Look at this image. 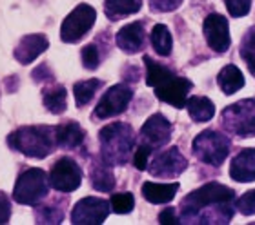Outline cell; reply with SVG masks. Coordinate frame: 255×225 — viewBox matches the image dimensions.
Listing matches in <instances>:
<instances>
[{"mask_svg":"<svg viewBox=\"0 0 255 225\" xmlns=\"http://www.w3.org/2000/svg\"><path fill=\"white\" fill-rule=\"evenodd\" d=\"M7 146L16 152H22L29 158L49 156L57 147L55 127L48 126H24L18 127L7 136Z\"/></svg>","mask_w":255,"mask_h":225,"instance_id":"6da1fadb","label":"cell"},{"mask_svg":"<svg viewBox=\"0 0 255 225\" xmlns=\"http://www.w3.org/2000/svg\"><path fill=\"white\" fill-rule=\"evenodd\" d=\"M101 158L110 165H124L135 147V133L129 124L113 122L99 133Z\"/></svg>","mask_w":255,"mask_h":225,"instance_id":"7a4b0ae2","label":"cell"},{"mask_svg":"<svg viewBox=\"0 0 255 225\" xmlns=\"http://www.w3.org/2000/svg\"><path fill=\"white\" fill-rule=\"evenodd\" d=\"M234 200V191L221 183H206L201 189L190 193L181 204V224H193L197 211L217 204H228Z\"/></svg>","mask_w":255,"mask_h":225,"instance_id":"3957f363","label":"cell"},{"mask_svg":"<svg viewBox=\"0 0 255 225\" xmlns=\"http://www.w3.org/2000/svg\"><path fill=\"white\" fill-rule=\"evenodd\" d=\"M49 174L38 167H29L18 174L13 198L20 205H38L49 193Z\"/></svg>","mask_w":255,"mask_h":225,"instance_id":"277c9868","label":"cell"},{"mask_svg":"<svg viewBox=\"0 0 255 225\" xmlns=\"http://www.w3.org/2000/svg\"><path fill=\"white\" fill-rule=\"evenodd\" d=\"M223 126L226 131L243 138L255 136V100H241L223 111Z\"/></svg>","mask_w":255,"mask_h":225,"instance_id":"5b68a950","label":"cell"},{"mask_svg":"<svg viewBox=\"0 0 255 225\" xmlns=\"http://www.w3.org/2000/svg\"><path fill=\"white\" fill-rule=\"evenodd\" d=\"M230 152V140L219 131H204L193 140V154L201 162L221 165Z\"/></svg>","mask_w":255,"mask_h":225,"instance_id":"8992f818","label":"cell"},{"mask_svg":"<svg viewBox=\"0 0 255 225\" xmlns=\"http://www.w3.org/2000/svg\"><path fill=\"white\" fill-rule=\"evenodd\" d=\"M97 11L90 4H79L66 18L60 26V40L68 44L79 42L84 38L90 29L95 26Z\"/></svg>","mask_w":255,"mask_h":225,"instance_id":"52a82bcc","label":"cell"},{"mask_svg":"<svg viewBox=\"0 0 255 225\" xmlns=\"http://www.w3.org/2000/svg\"><path fill=\"white\" fill-rule=\"evenodd\" d=\"M82 183V169L73 158L62 156L49 171V185L59 193H73Z\"/></svg>","mask_w":255,"mask_h":225,"instance_id":"ba28073f","label":"cell"},{"mask_svg":"<svg viewBox=\"0 0 255 225\" xmlns=\"http://www.w3.org/2000/svg\"><path fill=\"white\" fill-rule=\"evenodd\" d=\"M133 98V91L129 85L126 84H117L112 85L106 93L102 94V98L99 100L95 111H93V118L99 120H106V118H113V116L123 115L128 109V105Z\"/></svg>","mask_w":255,"mask_h":225,"instance_id":"9c48e42d","label":"cell"},{"mask_svg":"<svg viewBox=\"0 0 255 225\" xmlns=\"http://www.w3.org/2000/svg\"><path fill=\"white\" fill-rule=\"evenodd\" d=\"M112 211V204L108 200L88 196L77 202L71 211V224L77 225H101Z\"/></svg>","mask_w":255,"mask_h":225,"instance_id":"30bf717a","label":"cell"},{"mask_svg":"<svg viewBox=\"0 0 255 225\" xmlns=\"http://www.w3.org/2000/svg\"><path fill=\"white\" fill-rule=\"evenodd\" d=\"M186 158L182 156L177 147H168L149 160L148 169L149 174L155 178H175L186 169Z\"/></svg>","mask_w":255,"mask_h":225,"instance_id":"8fae6325","label":"cell"},{"mask_svg":"<svg viewBox=\"0 0 255 225\" xmlns=\"http://www.w3.org/2000/svg\"><path fill=\"white\" fill-rule=\"evenodd\" d=\"M171 131H173V127L168 120H166L164 116L157 113V115L149 116L146 124L142 126L138 136H140V144H146V146L153 147H164L171 138Z\"/></svg>","mask_w":255,"mask_h":225,"instance_id":"7c38bea8","label":"cell"},{"mask_svg":"<svg viewBox=\"0 0 255 225\" xmlns=\"http://www.w3.org/2000/svg\"><path fill=\"white\" fill-rule=\"evenodd\" d=\"M204 37H206L208 46L212 47L215 53L228 51L230 44V27L228 20L219 13H212L204 20Z\"/></svg>","mask_w":255,"mask_h":225,"instance_id":"4fadbf2b","label":"cell"},{"mask_svg":"<svg viewBox=\"0 0 255 225\" xmlns=\"http://www.w3.org/2000/svg\"><path fill=\"white\" fill-rule=\"evenodd\" d=\"M191 87H193V84L188 78L173 75L164 84L155 87V94H157V98L166 102V104L173 105V107H182V105H186V98Z\"/></svg>","mask_w":255,"mask_h":225,"instance_id":"5bb4252c","label":"cell"},{"mask_svg":"<svg viewBox=\"0 0 255 225\" xmlns=\"http://www.w3.org/2000/svg\"><path fill=\"white\" fill-rule=\"evenodd\" d=\"M48 47L49 42L48 38H46V35H42V33H33V35H26V37L20 38V42L16 44L13 55H15V58L22 66H27L33 60H37Z\"/></svg>","mask_w":255,"mask_h":225,"instance_id":"9a60e30c","label":"cell"},{"mask_svg":"<svg viewBox=\"0 0 255 225\" xmlns=\"http://www.w3.org/2000/svg\"><path fill=\"white\" fill-rule=\"evenodd\" d=\"M117 46L128 55H135V53L142 51L144 44H146V33H144L142 22H131L124 26L117 33Z\"/></svg>","mask_w":255,"mask_h":225,"instance_id":"2e32d148","label":"cell"},{"mask_svg":"<svg viewBox=\"0 0 255 225\" xmlns=\"http://www.w3.org/2000/svg\"><path fill=\"white\" fill-rule=\"evenodd\" d=\"M230 176L235 182H254L255 180V149L241 151L232 162Z\"/></svg>","mask_w":255,"mask_h":225,"instance_id":"e0dca14e","label":"cell"},{"mask_svg":"<svg viewBox=\"0 0 255 225\" xmlns=\"http://www.w3.org/2000/svg\"><path fill=\"white\" fill-rule=\"evenodd\" d=\"M55 136H57V146L62 149H77L84 142V129L80 124L73 120H66L55 127Z\"/></svg>","mask_w":255,"mask_h":225,"instance_id":"ac0fdd59","label":"cell"},{"mask_svg":"<svg viewBox=\"0 0 255 225\" xmlns=\"http://www.w3.org/2000/svg\"><path fill=\"white\" fill-rule=\"evenodd\" d=\"M179 191V183H155V182H144L142 183V196L148 200L149 204H170L175 198Z\"/></svg>","mask_w":255,"mask_h":225,"instance_id":"d6986e66","label":"cell"},{"mask_svg":"<svg viewBox=\"0 0 255 225\" xmlns=\"http://www.w3.org/2000/svg\"><path fill=\"white\" fill-rule=\"evenodd\" d=\"M91 183L97 191L101 193H110L115 189V176L113 171L110 167V163H106L104 160H95L91 163Z\"/></svg>","mask_w":255,"mask_h":225,"instance_id":"ffe728a7","label":"cell"},{"mask_svg":"<svg viewBox=\"0 0 255 225\" xmlns=\"http://www.w3.org/2000/svg\"><path fill=\"white\" fill-rule=\"evenodd\" d=\"M142 7V0H104V13L112 20L135 15Z\"/></svg>","mask_w":255,"mask_h":225,"instance_id":"44dd1931","label":"cell"},{"mask_svg":"<svg viewBox=\"0 0 255 225\" xmlns=\"http://www.w3.org/2000/svg\"><path fill=\"white\" fill-rule=\"evenodd\" d=\"M42 102L46 105V109L53 115H60L68 107V93L64 85H51L42 91Z\"/></svg>","mask_w":255,"mask_h":225,"instance_id":"7402d4cb","label":"cell"},{"mask_svg":"<svg viewBox=\"0 0 255 225\" xmlns=\"http://www.w3.org/2000/svg\"><path fill=\"white\" fill-rule=\"evenodd\" d=\"M217 82L221 85V89L226 94H234L245 85V76L241 73V69L234 64H230L226 68H223V71L219 73Z\"/></svg>","mask_w":255,"mask_h":225,"instance_id":"603a6c76","label":"cell"},{"mask_svg":"<svg viewBox=\"0 0 255 225\" xmlns=\"http://www.w3.org/2000/svg\"><path fill=\"white\" fill-rule=\"evenodd\" d=\"M186 109L195 122H208V120H212L213 115H215L213 102L204 98V96H191V98H188Z\"/></svg>","mask_w":255,"mask_h":225,"instance_id":"cb8c5ba5","label":"cell"},{"mask_svg":"<svg viewBox=\"0 0 255 225\" xmlns=\"http://www.w3.org/2000/svg\"><path fill=\"white\" fill-rule=\"evenodd\" d=\"M144 64H146V84L149 85V87H159L160 84H164L166 80H170L171 76H173V71L168 68H164V66H160L159 62H155V60H151V58L146 55V57L142 58Z\"/></svg>","mask_w":255,"mask_h":225,"instance_id":"d4e9b609","label":"cell"},{"mask_svg":"<svg viewBox=\"0 0 255 225\" xmlns=\"http://www.w3.org/2000/svg\"><path fill=\"white\" fill-rule=\"evenodd\" d=\"M151 47L155 49L157 55L160 57H168L173 47V40H171V33L164 24H157L151 31Z\"/></svg>","mask_w":255,"mask_h":225,"instance_id":"484cf974","label":"cell"},{"mask_svg":"<svg viewBox=\"0 0 255 225\" xmlns=\"http://www.w3.org/2000/svg\"><path fill=\"white\" fill-rule=\"evenodd\" d=\"M102 85H104V82H102V80H97V78L77 82L73 87L77 105H79V107H84L86 104H90L91 100H93V96H95V93L101 89Z\"/></svg>","mask_w":255,"mask_h":225,"instance_id":"4316f807","label":"cell"},{"mask_svg":"<svg viewBox=\"0 0 255 225\" xmlns=\"http://www.w3.org/2000/svg\"><path fill=\"white\" fill-rule=\"evenodd\" d=\"M35 218H37V224H62L64 211L57 204L38 205L35 209Z\"/></svg>","mask_w":255,"mask_h":225,"instance_id":"83f0119b","label":"cell"},{"mask_svg":"<svg viewBox=\"0 0 255 225\" xmlns=\"http://www.w3.org/2000/svg\"><path fill=\"white\" fill-rule=\"evenodd\" d=\"M135 207V198L131 193L112 194V211L117 215H129Z\"/></svg>","mask_w":255,"mask_h":225,"instance_id":"f1b7e54d","label":"cell"},{"mask_svg":"<svg viewBox=\"0 0 255 225\" xmlns=\"http://www.w3.org/2000/svg\"><path fill=\"white\" fill-rule=\"evenodd\" d=\"M80 58H82V66L86 69H93L99 68V64H101V55H99V47L95 44H88V46L82 47V53H80Z\"/></svg>","mask_w":255,"mask_h":225,"instance_id":"f546056e","label":"cell"},{"mask_svg":"<svg viewBox=\"0 0 255 225\" xmlns=\"http://www.w3.org/2000/svg\"><path fill=\"white\" fill-rule=\"evenodd\" d=\"M151 154H153V147L146 146V144H138L137 151H135V156H133V165L138 171H146L149 165V160H151Z\"/></svg>","mask_w":255,"mask_h":225,"instance_id":"4dcf8cb0","label":"cell"},{"mask_svg":"<svg viewBox=\"0 0 255 225\" xmlns=\"http://www.w3.org/2000/svg\"><path fill=\"white\" fill-rule=\"evenodd\" d=\"M232 16H245L250 13L252 0H224Z\"/></svg>","mask_w":255,"mask_h":225,"instance_id":"1f68e13d","label":"cell"},{"mask_svg":"<svg viewBox=\"0 0 255 225\" xmlns=\"http://www.w3.org/2000/svg\"><path fill=\"white\" fill-rule=\"evenodd\" d=\"M237 209L246 216L255 215V189L254 191H248V193L243 194V196L237 200Z\"/></svg>","mask_w":255,"mask_h":225,"instance_id":"d6a6232c","label":"cell"},{"mask_svg":"<svg viewBox=\"0 0 255 225\" xmlns=\"http://www.w3.org/2000/svg\"><path fill=\"white\" fill-rule=\"evenodd\" d=\"M182 4V0H149L151 11H159V13H168V11L177 9Z\"/></svg>","mask_w":255,"mask_h":225,"instance_id":"836d02e7","label":"cell"},{"mask_svg":"<svg viewBox=\"0 0 255 225\" xmlns=\"http://www.w3.org/2000/svg\"><path fill=\"white\" fill-rule=\"evenodd\" d=\"M255 53V27H250L248 33L243 38V46H241V57L246 58L248 55Z\"/></svg>","mask_w":255,"mask_h":225,"instance_id":"e575fe53","label":"cell"},{"mask_svg":"<svg viewBox=\"0 0 255 225\" xmlns=\"http://www.w3.org/2000/svg\"><path fill=\"white\" fill-rule=\"evenodd\" d=\"M11 218V202L7 194L0 191V224H9Z\"/></svg>","mask_w":255,"mask_h":225,"instance_id":"d590c367","label":"cell"},{"mask_svg":"<svg viewBox=\"0 0 255 225\" xmlns=\"http://www.w3.org/2000/svg\"><path fill=\"white\" fill-rule=\"evenodd\" d=\"M31 76H33V80H35V82H38V84H40V82H44V80H48V82H49V80H53V73L49 71L48 64H40V66H38V68L31 73Z\"/></svg>","mask_w":255,"mask_h":225,"instance_id":"8d00e7d4","label":"cell"},{"mask_svg":"<svg viewBox=\"0 0 255 225\" xmlns=\"http://www.w3.org/2000/svg\"><path fill=\"white\" fill-rule=\"evenodd\" d=\"M159 224H170V225L181 224V218H177L173 207H166V209L159 215Z\"/></svg>","mask_w":255,"mask_h":225,"instance_id":"74e56055","label":"cell"},{"mask_svg":"<svg viewBox=\"0 0 255 225\" xmlns=\"http://www.w3.org/2000/svg\"><path fill=\"white\" fill-rule=\"evenodd\" d=\"M5 87H7V91H9V93H15L16 87H18V76H16V75H13V76H7V78H5Z\"/></svg>","mask_w":255,"mask_h":225,"instance_id":"f35d334b","label":"cell"},{"mask_svg":"<svg viewBox=\"0 0 255 225\" xmlns=\"http://www.w3.org/2000/svg\"><path fill=\"white\" fill-rule=\"evenodd\" d=\"M245 60H246V64H248V68H250V73L255 76V53L254 55H248Z\"/></svg>","mask_w":255,"mask_h":225,"instance_id":"ab89813d","label":"cell"}]
</instances>
